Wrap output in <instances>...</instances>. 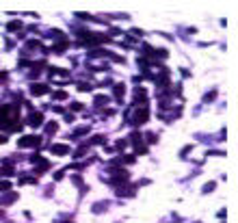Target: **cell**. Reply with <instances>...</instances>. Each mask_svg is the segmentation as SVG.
I'll use <instances>...</instances> for the list:
<instances>
[{
    "mask_svg": "<svg viewBox=\"0 0 238 223\" xmlns=\"http://www.w3.org/2000/svg\"><path fill=\"white\" fill-rule=\"evenodd\" d=\"M39 143H41L39 136H22L17 145H20V147H35V145H39Z\"/></svg>",
    "mask_w": 238,
    "mask_h": 223,
    "instance_id": "1",
    "label": "cell"
},
{
    "mask_svg": "<svg viewBox=\"0 0 238 223\" xmlns=\"http://www.w3.org/2000/svg\"><path fill=\"white\" fill-rule=\"evenodd\" d=\"M147 117H149V111H147V106H141L139 111H137V115H134V124L139 126L143 121H147Z\"/></svg>",
    "mask_w": 238,
    "mask_h": 223,
    "instance_id": "2",
    "label": "cell"
},
{
    "mask_svg": "<svg viewBox=\"0 0 238 223\" xmlns=\"http://www.w3.org/2000/svg\"><path fill=\"white\" fill-rule=\"evenodd\" d=\"M30 93L33 95H44V93H48V87L46 85H30Z\"/></svg>",
    "mask_w": 238,
    "mask_h": 223,
    "instance_id": "3",
    "label": "cell"
},
{
    "mask_svg": "<svg viewBox=\"0 0 238 223\" xmlns=\"http://www.w3.org/2000/svg\"><path fill=\"white\" fill-rule=\"evenodd\" d=\"M28 121H30V126H33V128H37V126H39V124L44 121V115H41V113H33Z\"/></svg>",
    "mask_w": 238,
    "mask_h": 223,
    "instance_id": "4",
    "label": "cell"
},
{
    "mask_svg": "<svg viewBox=\"0 0 238 223\" xmlns=\"http://www.w3.org/2000/svg\"><path fill=\"white\" fill-rule=\"evenodd\" d=\"M52 154H58V156L67 154V145H52Z\"/></svg>",
    "mask_w": 238,
    "mask_h": 223,
    "instance_id": "5",
    "label": "cell"
},
{
    "mask_svg": "<svg viewBox=\"0 0 238 223\" xmlns=\"http://www.w3.org/2000/svg\"><path fill=\"white\" fill-rule=\"evenodd\" d=\"M217 188V182H208V184H203V188H201V193L206 195V193H212Z\"/></svg>",
    "mask_w": 238,
    "mask_h": 223,
    "instance_id": "6",
    "label": "cell"
},
{
    "mask_svg": "<svg viewBox=\"0 0 238 223\" xmlns=\"http://www.w3.org/2000/svg\"><path fill=\"white\" fill-rule=\"evenodd\" d=\"M106 208H108V202H100V204L93 206V212H102V210H106Z\"/></svg>",
    "mask_w": 238,
    "mask_h": 223,
    "instance_id": "7",
    "label": "cell"
},
{
    "mask_svg": "<svg viewBox=\"0 0 238 223\" xmlns=\"http://www.w3.org/2000/svg\"><path fill=\"white\" fill-rule=\"evenodd\" d=\"M48 169H50V163H48V160L37 163V171H39V173H44V171H48Z\"/></svg>",
    "mask_w": 238,
    "mask_h": 223,
    "instance_id": "8",
    "label": "cell"
},
{
    "mask_svg": "<svg viewBox=\"0 0 238 223\" xmlns=\"http://www.w3.org/2000/svg\"><path fill=\"white\" fill-rule=\"evenodd\" d=\"M89 132V126H82V128H76L74 130V136H82V134Z\"/></svg>",
    "mask_w": 238,
    "mask_h": 223,
    "instance_id": "9",
    "label": "cell"
},
{
    "mask_svg": "<svg viewBox=\"0 0 238 223\" xmlns=\"http://www.w3.org/2000/svg\"><path fill=\"white\" fill-rule=\"evenodd\" d=\"M110 182L119 186V184H126V182H128V178H126V176H117V178H113V180H110Z\"/></svg>",
    "mask_w": 238,
    "mask_h": 223,
    "instance_id": "10",
    "label": "cell"
},
{
    "mask_svg": "<svg viewBox=\"0 0 238 223\" xmlns=\"http://www.w3.org/2000/svg\"><path fill=\"white\" fill-rule=\"evenodd\" d=\"M9 188H11V182H9V180H2V182H0V193H4V191H9Z\"/></svg>",
    "mask_w": 238,
    "mask_h": 223,
    "instance_id": "11",
    "label": "cell"
},
{
    "mask_svg": "<svg viewBox=\"0 0 238 223\" xmlns=\"http://www.w3.org/2000/svg\"><path fill=\"white\" fill-rule=\"evenodd\" d=\"M20 182H22V184H35V182H37V180L33 178V176H24V178L20 180Z\"/></svg>",
    "mask_w": 238,
    "mask_h": 223,
    "instance_id": "12",
    "label": "cell"
},
{
    "mask_svg": "<svg viewBox=\"0 0 238 223\" xmlns=\"http://www.w3.org/2000/svg\"><path fill=\"white\" fill-rule=\"evenodd\" d=\"M20 26H22L20 22H11V24H7V31H17Z\"/></svg>",
    "mask_w": 238,
    "mask_h": 223,
    "instance_id": "13",
    "label": "cell"
},
{
    "mask_svg": "<svg viewBox=\"0 0 238 223\" xmlns=\"http://www.w3.org/2000/svg\"><path fill=\"white\" fill-rule=\"evenodd\" d=\"M15 199H17V195L15 193H9V197H4V204H13Z\"/></svg>",
    "mask_w": 238,
    "mask_h": 223,
    "instance_id": "14",
    "label": "cell"
},
{
    "mask_svg": "<svg viewBox=\"0 0 238 223\" xmlns=\"http://www.w3.org/2000/svg\"><path fill=\"white\" fill-rule=\"evenodd\" d=\"M65 97H67L65 91H56V93H54V100H65Z\"/></svg>",
    "mask_w": 238,
    "mask_h": 223,
    "instance_id": "15",
    "label": "cell"
},
{
    "mask_svg": "<svg viewBox=\"0 0 238 223\" xmlns=\"http://www.w3.org/2000/svg\"><path fill=\"white\" fill-rule=\"evenodd\" d=\"M2 173H4V176L13 173V165H4V167H2Z\"/></svg>",
    "mask_w": 238,
    "mask_h": 223,
    "instance_id": "16",
    "label": "cell"
},
{
    "mask_svg": "<svg viewBox=\"0 0 238 223\" xmlns=\"http://www.w3.org/2000/svg\"><path fill=\"white\" fill-rule=\"evenodd\" d=\"M115 95H117V97L124 95V85H117V87H115Z\"/></svg>",
    "mask_w": 238,
    "mask_h": 223,
    "instance_id": "17",
    "label": "cell"
},
{
    "mask_svg": "<svg viewBox=\"0 0 238 223\" xmlns=\"http://www.w3.org/2000/svg\"><path fill=\"white\" fill-rule=\"evenodd\" d=\"M54 130H56V124H54V121H50V124H48V128H46V132H48V134H52Z\"/></svg>",
    "mask_w": 238,
    "mask_h": 223,
    "instance_id": "18",
    "label": "cell"
},
{
    "mask_svg": "<svg viewBox=\"0 0 238 223\" xmlns=\"http://www.w3.org/2000/svg\"><path fill=\"white\" fill-rule=\"evenodd\" d=\"M72 111H76V113L82 111V104H80V102H74V104H72Z\"/></svg>",
    "mask_w": 238,
    "mask_h": 223,
    "instance_id": "19",
    "label": "cell"
},
{
    "mask_svg": "<svg viewBox=\"0 0 238 223\" xmlns=\"http://www.w3.org/2000/svg\"><path fill=\"white\" fill-rule=\"evenodd\" d=\"M102 141H104V136H93L91 139V143H102Z\"/></svg>",
    "mask_w": 238,
    "mask_h": 223,
    "instance_id": "20",
    "label": "cell"
},
{
    "mask_svg": "<svg viewBox=\"0 0 238 223\" xmlns=\"http://www.w3.org/2000/svg\"><path fill=\"white\" fill-rule=\"evenodd\" d=\"M137 152H139V154H145V152H147V147H145V145H139V147H137Z\"/></svg>",
    "mask_w": 238,
    "mask_h": 223,
    "instance_id": "21",
    "label": "cell"
},
{
    "mask_svg": "<svg viewBox=\"0 0 238 223\" xmlns=\"http://www.w3.org/2000/svg\"><path fill=\"white\" fill-rule=\"evenodd\" d=\"M126 147V141H117V149H124Z\"/></svg>",
    "mask_w": 238,
    "mask_h": 223,
    "instance_id": "22",
    "label": "cell"
}]
</instances>
